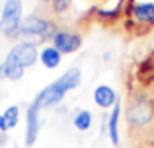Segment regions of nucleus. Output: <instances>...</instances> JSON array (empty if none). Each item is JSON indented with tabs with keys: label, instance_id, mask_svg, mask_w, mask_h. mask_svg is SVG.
Masks as SVG:
<instances>
[{
	"label": "nucleus",
	"instance_id": "nucleus-1",
	"mask_svg": "<svg viewBox=\"0 0 154 148\" xmlns=\"http://www.w3.org/2000/svg\"><path fill=\"white\" fill-rule=\"evenodd\" d=\"M80 82H82V70L78 66H72V68L64 70V74H60L55 82L47 84L43 90H39L37 95L33 98V103L39 107V111L53 109L66 98V94L76 90L80 86Z\"/></svg>",
	"mask_w": 154,
	"mask_h": 148
},
{
	"label": "nucleus",
	"instance_id": "nucleus-2",
	"mask_svg": "<svg viewBox=\"0 0 154 148\" xmlns=\"http://www.w3.org/2000/svg\"><path fill=\"white\" fill-rule=\"evenodd\" d=\"M125 121L133 131H146L154 125V99L146 92H133L125 107Z\"/></svg>",
	"mask_w": 154,
	"mask_h": 148
},
{
	"label": "nucleus",
	"instance_id": "nucleus-3",
	"mask_svg": "<svg viewBox=\"0 0 154 148\" xmlns=\"http://www.w3.org/2000/svg\"><path fill=\"white\" fill-rule=\"evenodd\" d=\"M57 23L53 18L39 14V12H31V14L23 16L22 26H20V37H37L39 41H47L55 35Z\"/></svg>",
	"mask_w": 154,
	"mask_h": 148
},
{
	"label": "nucleus",
	"instance_id": "nucleus-4",
	"mask_svg": "<svg viewBox=\"0 0 154 148\" xmlns=\"http://www.w3.org/2000/svg\"><path fill=\"white\" fill-rule=\"evenodd\" d=\"M23 20V0H4L0 12V33L8 39L20 37V26Z\"/></svg>",
	"mask_w": 154,
	"mask_h": 148
},
{
	"label": "nucleus",
	"instance_id": "nucleus-5",
	"mask_svg": "<svg viewBox=\"0 0 154 148\" xmlns=\"http://www.w3.org/2000/svg\"><path fill=\"white\" fill-rule=\"evenodd\" d=\"M4 62L20 66V68H31L35 62H39V49L35 41H18L12 45V49L6 53Z\"/></svg>",
	"mask_w": 154,
	"mask_h": 148
},
{
	"label": "nucleus",
	"instance_id": "nucleus-6",
	"mask_svg": "<svg viewBox=\"0 0 154 148\" xmlns=\"http://www.w3.org/2000/svg\"><path fill=\"white\" fill-rule=\"evenodd\" d=\"M51 45H55L63 55H72L84 45V35L70 27H57L55 35L51 37Z\"/></svg>",
	"mask_w": 154,
	"mask_h": 148
},
{
	"label": "nucleus",
	"instance_id": "nucleus-7",
	"mask_svg": "<svg viewBox=\"0 0 154 148\" xmlns=\"http://www.w3.org/2000/svg\"><path fill=\"white\" fill-rule=\"evenodd\" d=\"M127 8L133 23L144 27L154 26V0H131Z\"/></svg>",
	"mask_w": 154,
	"mask_h": 148
},
{
	"label": "nucleus",
	"instance_id": "nucleus-8",
	"mask_svg": "<svg viewBox=\"0 0 154 148\" xmlns=\"http://www.w3.org/2000/svg\"><path fill=\"white\" fill-rule=\"evenodd\" d=\"M39 129H41L39 107L33 101H29L26 107V133H23V144H26V148H33V144L39 138Z\"/></svg>",
	"mask_w": 154,
	"mask_h": 148
},
{
	"label": "nucleus",
	"instance_id": "nucleus-9",
	"mask_svg": "<svg viewBox=\"0 0 154 148\" xmlns=\"http://www.w3.org/2000/svg\"><path fill=\"white\" fill-rule=\"evenodd\" d=\"M121 115H123V103L121 99L115 103V105L109 109V115L105 117V127H107V138L113 146H119L121 144V129H119V123H121Z\"/></svg>",
	"mask_w": 154,
	"mask_h": 148
},
{
	"label": "nucleus",
	"instance_id": "nucleus-10",
	"mask_svg": "<svg viewBox=\"0 0 154 148\" xmlns=\"http://www.w3.org/2000/svg\"><path fill=\"white\" fill-rule=\"evenodd\" d=\"M92 99H94V103L100 109L109 111L119 101V95H117V92L113 90L109 84H98V86L94 88V92H92Z\"/></svg>",
	"mask_w": 154,
	"mask_h": 148
},
{
	"label": "nucleus",
	"instance_id": "nucleus-11",
	"mask_svg": "<svg viewBox=\"0 0 154 148\" xmlns=\"http://www.w3.org/2000/svg\"><path fill=\"white\" fill-rule=\"evenodd\" d=\"M39 62H41L43 68L55 70V68H59L60 62H63V53H60L55 45L45 43V45L39 49Z\"/></svg>",
	"mask_w": 154,
	"mask_h": 148
},
{
	"label": "nucleus",
	"instance_id": "nucleus-12",
	"mask_svg": "<svg viewBox=\"0 0 154 148\" xmlns=\"http://www.w3.org/2000/svg\"><path fill=\"white\" fill-rule=\"evenodd\" d=\"M92 123H94V115H92L90 109H78L74 113V117H72V125H74V129L80 131V133L90 131Z\"/></svg>",
	"mask_w": 154,
	"mask_h": 148
},
{
	"label": "nucleus",
	"instance_id": "nucleus-13",
	"mask_svg": "<svg viewBox=\"0 0 154 148\" xmlns=\"http://www.w3.org/2000/svg\"><path fill=\"white\" fill-rule=\"evenodd\" d=\"M2 117H4V121H6L8 131L16 129V127L20 125V119H22V107L16 105V103H12V105H8L6 109L2 111Z\"/></svg>",
	"mask_w": 154,
	"mask_h": 148
},
{
	"label": "nucleus",
	"instance_id": "nucleus-14",
	"mask_svg": "<svg viewBox=\"0 0 154 148\" xmlns=\"http://www.w3.org/2000/svg\"><path fill=\"white\" fill-rule=\"evenodd\" d=\"M49 6H51V14L55 18H60L70 10V0H53Z\"/></svg>",
	"mask_w": 154,
	"mask_h": 148
},
{
	"label": "nucleus",
	"instance_id": "nucleus-15",
	"mask_svg": "<svg viewBox=\"0 0 154 148\" xmlns=\"http://www.w3.org/2000/svg\"><path fill=\"white\" fill-rule=\"evenodd\" d=\"M0 133H8V127H6V121H4L2 113H0Z\"/></svg>",
	"mask_w": 154,
	"mask_h": 148
},
{
	"label": "nucleus",
	"instance_id": "nucleus-16",
	"mask_svg": "<svg viewBox=\"0 0 154 148\" xmlns=\"http://www.w3.org/2000/svg\"><path fill=\"white\" fill-rule=\"evenodd\" d=\"M37 2H41V4H51L53 0H37Z\"/></svg>",
	"mask_w": 154,
	"mask_h": 148
}]
</instances>
